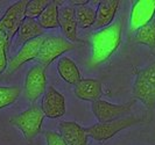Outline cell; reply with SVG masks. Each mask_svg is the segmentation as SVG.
<instances>
[{
	"label": "cell",
	"instance_id": "13",
	"mask_svg": "<svg viewBox=\"0 0 155 145\" xmlns=\"http://www.w3.org/2000/svg\"><path fill=\"white\" fill-rule=\"evenodd\" d=\"M58 132L67 145H87L89 135L85 128L72 121H62L58 124Z\"/></svg>",
	"mask_w": 155,
	"mask_h": 145
},
{
	"label": "cell",
	"instance_id": "17",
	"mask_svg": "<svg viewBox=\"0 0 155 145\" xmlns=\"http://www.w3.org/2000/svg\"><path fill=\"white\" fill-rule=\"evenodd\" d=\"M62 6L61 1L50 0L49 5L45 8V11L36 19L42 29H55L58 28V9Z\"/></svg>",
	"mask_w": 155,
	"mask_h": 145
},
{
	"label": "cell",
	"instance_id": "5",
	"mask_svg": "<svg viewBox=\"0 0 155 145\" xmlns=\"http://www.w3.org/2000/svg\"><path fill=\"white\" fill-rule=\"evenodd\" d=\"M77 46L75 43H71L62 36L48 35L46 37H43V41H42L40 54L36 58L38 64H40L43 69L47 70L48 66L56 58H61L63 54L75 50Z\"/></svg>",
	"mask_w": 155,
	"mask_h": 145
},
{
	"label": "cell",
	"instance_id": "24",
	"mask_svg": "<svg viewBox=\"0 0 155 145\" xmlns=\"http://www.w3.org/2000/svg\"><path fill=\"white\" fill-rule=\"evenodd\" d=\"M7 49L8 48H5V46L0 48V74H2L8 68Z\"/></svg>",
	"mask_w": 155,
	"mask_h": 145
},
{
	"label": "cell",
	"instance_id": "16",
	"mask_svg": "<svg viewBox=\"0 0 155 145\" xmlns=\"http://www.w3.org/2000/svg\"><path fill=\"white\" fill-rule=\"evenodd\" d=\"M57 72L65 83L70 85L77 84L83 78L75 61L69 57H61L57 61Z\"/></svg>",
	"mask_w": 155,
	"mask_h": 145
},
{
	"label": "cell",
	"instance_id": "8",
	"mask_svg": "<svg viewBox=\"0 0 155 145\" xmlns=\"http://www.w3.org/2000/svg\"><path fill=\"white\" fill-rule=\"evenodd\" d=\"M28 0H20L11 5L0 19V29L12 41L26 19V5Z\"/></svg>",
	"mask_w": 155,
	"mask_h": 145
},
{
	"label": "cell",
	"instance_id": "20",
	"mask_svg": "<svg viewBox=\"0 0 155 145\" xmlns=\"http://www.w3.org/2000/svg\"><path fill=\"white\" fill-rule=\"evenodd\" d=\"M134 42L143 44L149 49H155V21H152L147 26L140 28L134 33Z\"/></svg>",
	"mask_w": 155,
	"mask_h": 145
},
{
	"label": "cell",
	"instance_id": "7",
	"mask_svg": "<svg viewBox=\"0 0 155 145\" xmlns=\"http://www.w3.org/2000/svg\"><path fill=\"white\" fill-rule=\"evenodd\" d=\"M25 94L31 103H35L38 100L45 94L47 90V76L46 70L40 64H35L28 70L25 85H23Z\"/></svg>",
	"mask_w": 155,
	"mask_h": 145
},
{
	"label": "cell",
	"instance_id": "15",
	"mask_svg": "<svg viewBox=\"0 0 155 145\" xmlns=\"http://www.w3.org/2000/svg\"><path fill=\"white\" fill-rule=\"evenodd\" d=\"M74 93L79 100L94 102L103 95L101 81L97 79H82L75 85Z\"/></svg>",
	"mask_w": 155,
	"mask_h": 145
},
{
	"label": "cell",
	"instance_id": "2",
	"mask_svg": "<svg viewBox=\"0 0 155 145\" xmlns=\"http://www.w3.org/2000/svg\"><path fill=\"white\" fill-rule=\"evenodd\" d=\"M133 96L143 103L148 112L155 109V61L143 69L135 70L133 83Z\"/></svg>",
	"mask_w": 155,
	"mask_h": 145
},
{
	"label": "cell",
	"instance_id": "25",
	"mask_svg": "<svg viewBox=\"0 0 155 145\" xmlns=\"http://www.w3.org/2000/svg\"><path fill=\"white\" fill-rule=\"evenodd\" d=\"M11 39L7 37V35L4 33V31L0 29V48L1 46H5V48H9V44H11Z\"/></svg>",
	"mask_w": 155,
	"mask_h": 145
},
{
	"label": "cell",
	"instance_id": "9",
	"mask_svg": "<svg viewBox=\"0 0 155 145\" xmlns=\"http://www.w3.org/2000/svg\"><path fill=\"white\" fill-rule=\"evenodd\" d=\"M155 14V0H137L133 1L130 14V33L134 34L140 28L153 21Z\"/></svg>",
	"mask_w": 155,
	"mask_h": 145
},
{
	"label": "cell",
	"instance_id": "12",
	"mask_svg": "<svg viewBox=\"0 0 155 145\" xmlns=\"http://www.w3.org/2000/svg\"><path fill=\"white\" fill-rule=\"evenodd\" d=\"M58 24L64 38L71 43L78 42L77 21L75 16V7L71 5H63L58 9Z\"/></svg>",
	"mask_w": 155,
	"mask_h": 145
},
{
	"label": "cell",
	"instance_id": "21",
	"mask_svg": "<svg viewBox=\"0 0 155 145\" xmlns=\"http://www.w3.org/2000/svg\"><path fill=\"white\" fill-rule=\"evenodd\" d=\"M21 94L19 86H0V110L12 106Z\"/></svg>",
	"mask_w": 155,
	"mask_h": 145
},
{
	"label": "cell",
	"instance_id": "14",
	"mask_svg": "<svg viewBox=\"0 0 155 145\" xmlns=\"http://www.w3.org/2000/svg\"><path fill=\"white\" fill-rule=\"evenodd\" d=\"M120 6L119 0H103L99 1V5L96 9V21L93 27L98 30L112 24V21L116 16L118 8Z\"/></svg>",
	"mask_w": 155,
	"mask_h": 145
},
{
	"label": "cell",
	"instance_id": "22",
	"mask_svg": "<svg viewBox=\"0 0 155 145\" xmlns=\"http://www.w3.org/2000/svg\"><path fill=\"white\" fill-rule=\"evenodd\" d=\"M49 2L50 0H28L26 5V17L38 19Z\"/></svg>",
	"mask_w": 155,
	"mask_h": 145
},
{
	"label": "cell",
	"instance_id": "1",
	"mask_svg": "<svg viewBox=\"0 0 155 145\" xmlns=\"http://www.w3.org/2000/svg\"><path fill=\"white\" fill-rule=\"evenodd\" d=\"M121 34H123L121 20L91 34L90 64L92 66L103 64L116 52L121 43Z\"/></svg>",
	"mask_w": 155,
	"mask_h": 145
},
{
	"label": "cell",
	"instance_id": "19",
	"mask_svg": "<svg viewBox=\"0 0 155 145\" xmlns=\"http://www.w3.org/2000/svg\"><path fill=\"white\" fill-rule=\"evenodd\" d=\"M74 7H75V16H76L78 27L83 29L92 27L96 21V9L89 4L74 6Z\"/></svg>",
	"mask_w": 155,
	"mask_h": 145
},
{
	"label": "cell",
	"instance_id": "10",
	"mask_svg": "<svg viewBox=\"0 0 155 145\" xmlns=\"http://www.w3.org/2000/svg\"><path fill=\"white\" fill-rule=\"evenodd\" d=\"M43 36L31 39L20 46V49L9 61H8V68L6 70V74L11 76L22 66L25 63L31 61H36L40 54V49L42 46Z\"/></svg>",
	"mask_w": 155,
	"mask_h": 145
},
{
	"label": "cell",
	"instance_id": "18",
	"mask_svg": "<svg viewBox=\"0 0 155 145\" xmlns=\"http://www.w3.org/2000/svg\"><path fill=\"white\" fill-rule=\"evenodd\" d=\"M43 33H45V30L41 28L39 22L36 21V19L26 17L23 20V22L21 23L19 30H18L16 39H18V43L23 44L31 39L43 36Z\"/></svg>",
	"mask_w": 155,
	"mask_h": 145
},
{
	"label": "cell",
	"instance_id": "23",
	"mask_svg": "<svg viewBox=\"0 0 155 145\" xmlns=\"http://www.w3.org/2000/svg\"><path fill=\"white\" fill-rule=\"evenodd\" d=\"M45 137H46L47 145H67L62 136L60 135V132L47 130V131H45Z\"/></svg>",
	"mask_w": 155,
	"mask_h": 145
},
{
	"label": "cell",
	"instance_id": "6",
	"mask_svg": "<svg viewBox=\"0 0 155 145\" xmlns=\"http://www.w3.org/2000/svg\"><path fill=\"white\" fill-rule=\"evenodd\" d=\"M134 102L135 100L133 99L126 103L116 105V103H111V102L101 99L92 102L91 109H92L94 117L98 120V123H106L123 118V116L127 115L131 112Z\"/></svg>",
	"mask_w": 155,
	"mask_h": 145
},
{
	"label": "cell",
	"instance_id": "3",
	"mask_svg": "<svg viewBox=\"0 0 155 145\" xmlns=\"http://www.w3.org/2000/svg\"><path fill=\"white\" fill-rule=\"evenodd\" d=\"M43 120L45 115L41 110V107L36 103H33L26 110L12 116L9 118V123L22 132L25 139L31 145L34 138L41 134Z\"/></svg>",
	"mask_w": 155,
	"mask_h": 145
},
{
	"label": "cell",
	"instance_id": "11",
	"mask_svg": "<svg viewBox=\"0 0 155 145\" xmlns=\"http://www.w3.org/2000/svg\"><path fill=\"white\" fill-rule=\"evenodd\" d=\"M41 110L45 117L58 118L65 114V98L53 86L47 87L41 101Z\"/></svg>",
	"mask_w": 155,
	"mask_h": 145
},
{
	"label": "cell",
	"instance_id": "4",
	"mask_svg": "<svg viewBox=\"0 0 155 145\" xmlns=\"http://www.w3.org/2000/svg\"><path fill=\"white\" fill-rule=\"evenodd\" d=\"M146 121V117H139V116H127L119 120H114L106 123H96L85 128L89 137L94 139L96 142L104 143L107 139L116 136L118 132L133 127L135 124H141Z\"/></svg>",
	"mask_w": 155,
	"mask_h": 145
}]
</instances>
